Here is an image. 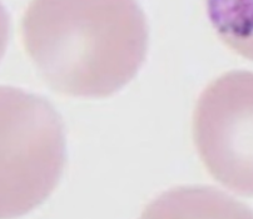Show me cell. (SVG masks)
Here are the masks:
<instances>
[{
	"mask_svg": "<svg viewBox=\"0 0 253 219\" xmlns=\"http://www.w3.org/2000/svg\"><path fill=\"white\" fill-rule=\"evenodd\" d=\"M194 146L214 181L253 197V73L231 71L211 81L197 100Z\"/></svg>",
	"mask_w": 253,
	"mask_h": 219,
	"instance_id": "obj_3",
	"label": "cell"
},
{
	"mask_svg": "<svg viewBox=\"0 0 253 219\" xmlns=\"http://www.w3.org/2000/svg\"><path fill=\"white\" fill-rule=\"evenodd\" d=\"M62 119L45 98L1 88V218L42 204L64 169Z\"/></svg>",
	"mask_w": 253,
	"mask_h": 219,
	"instance_id": "obj_2",
	"label": "cell"
},
{
	"mask_svg": "<svg viewBox=\"0 0 253 219\" xmlns=\"http://www.w3.org/2000/svg\"><path fill=\"white\" fill-rule=\"evenodd\" d=\"M208 20L219 40L253 62V0H205Z\"/></svg>",
	"mask_w": 253,
	"mask_h": 219,
	"instance_id": "obj_4",
	"label": "cell"
},
{
	"mask_svg": "<svg viewBox=\"0 0 253 219\" xmlns=\"http://www.w3.org/2000/svg\"><path fill=\"white\" fill-rule=\"evenodd\" d=\"M19 34L39 78L67 97L116 94L148 53V23L137 0H30Z\"/></svg>",
	"mask_w": 253,
	"mask_h": 219,
	"instance_id": "obj_1",
	"label": "cell"
}]
</instances>
